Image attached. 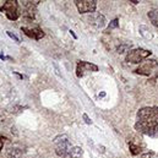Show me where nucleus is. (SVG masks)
Returning a JSON list of instances; mask_svg holds the SVG:
<instances>
[{"instance_id":"obj_1","label":"nucleus","mask_w":158,"mask_h":158,"mask_svg":"<svg viewBox=\"0 0 158 158\" xmlns=\"http://www.w3.org/2000/svg\"><path fill=\"white\" fill-rule=\"evenodd\" d=\"M135 129L147 136H158V108L146 107L139 110Z\"/></svg>"},{"instance_id":"obj_2","label":"nucleus","mask_w":158,"mask_h":158,"mask_svg":"<svg viewBox=\"0 0 158 158\" xmlns=\"http://www.w3.org/2000/svg\"><path fill=\"white\" fill-rule=\"evenodd\" d=\"M54 142L56 143V147H55V153L59 156V157L63 158H69L70 157V152H71V143L70 141L68 140V136L63 135V136H58L55 137Z\"/></svg>"},{"instance_id":"obj_3","label":"nucleus","mask_w":158,"mask_h":158,"mask_svg":"<svg viewBox=\"0 0 158 158\" xmlns=\"http://www.w3.org/2000/svg\"><path fill=\"white\" fill-rule=\"evenodd\" d=\"M0 10L5 12L6 17L9 20L16 21L20 17V11H19V4L16 0H6L2 1V4L0 5Z\"/></svg>"},{"instance_id":"obj_4","label":"nucleus","mask_w":158,"mask_h":158,"mask_svg":"<svg viewBox=\"0 0 158 158\" xmlns=\"http://www.w3.org/2000/svg\"><path fill=\"white\" fill-rule=\"evenodd\" d=\"M151 55V50L147 49H142V48H137V49H132L126 54L125 60L127 63H132V64H139L140 61H142L143 59H146L147 56Z\"/></svg>"},{"instance_id":"obj_5","label":"nucleus","mask_w":158,"mask_h":158,"mask_svg":"<svg viewBox=\"0 0 158 158\" xmlns=\"http://www.w3.org/2000/svg\"><path fill=\"white\" fill-rule=\"evenodd\" d=\"M75 5L81 14H91L94 12L97 7L96 0H75Z\"/></svg>"},{"instance_id":"obj_6","label":"nucleus","mask_w":158,"mask_h":158,"mask_svg":"<svg viewBox=\"0 0 158 158\" xmlns=\"http://www.w3.org/2000/svg\"><path fill=\"white\" fill-rule=\"evenodd\" d=\"M98 71V66L91 64L88 61H79L76 66V75L77 77H83L87 73H96Z\"/></svg>"},{"instance_id":"obj_7","label":"nucleus","mask_w":158,"mask_h":158,"mask_svg":"<svg viewBox=\"0 0 158 158\" xmlns=\"http://www.w3.org/2000/svg\"><path fill=\"white\" fill-rule=\"evenodd\" d=\"M156 66H157V61H156L155 59L147 60L142 66H140V68L136 69V74H139V75H145V76H150V75L152 74V70H153Z\"/></svg>"},{"instance_id":"obj_8","label":"nucleus","mask_w":158,"mask_h":158,"mask_svg":"<svg viewBox=\"0 0 158 158\" xmlns=\"http://www.w3.org/2000/svg\"><path fill=\"white\" fill-rule=\"evenodd\" d=\"M21 31L30 38H33L36 40H40L44 37V32L38 28V27H35V28H27V27H22Z\"/></svg>"},{"instance_id":"obj_9","label":"nucleus","mask_w":158,"mask_h":158,"mask_svg":"<svg viewBox=\"0 0 158 158\" xmlns=\"http://www.w3.org/2000/svg\"><path fill=\"white\" fill-rule=\"evenodd\" d=\"M88 21H89L91 25H93V26L97 27V28H103V27L106 26V23H107L106 17H104L103 15H99V14H97V15H94V16H91Z\"/></svg>"},{"instance_id":"obj_10","label":"nucleus","mask_w":158,"mask_h":158,"mask_svg":"<svg viewBox=\"0 0 158 158\" xmlns=\"http://www.w3.org/2000/svg\"><path fill=\"white\" fill-rule=\"evenodd\" d=\"M6 157L7 158H21L22 157V151L20 148H15V147H10L6 151Z\"/></svg>"},{"instance_id":"obj_11","label":"nucleus","mask_w":158,"mask_h":158,"mask_svg":"<svg viewBox=\"0 0 158 158\" xmlns=\"http://www.w3.org/2000/svg\"><path fill=\"white\" fill-rule=\"evenodd\" d=\"M148 17L152 21V23L158 28V10H151L148 12Z\"/></svg>"},{"instance_id":"obj_12","label":"nucleus","mask_w":158,"mask_h":158,"mask_svg":"<svg viewBox=\"0 0 158 158\" xmlns=\"http://www.w3.org/2000/svg\"><path fill=\"white\" fill-rule=\"evenodd\" d=\"M82 156V148L81 147H73L71 148V152H70V157L73 158H80Z\"/></svg>"},{"instance_id":"obj_13","label":"nucleus","mask_w":158,"mask_h":158,"mask_svg":"<svg viewBox=\"0 0 158 158\" xmlns=\"http://www.w3.org/2000/svg\"><path fill=\"white\" fill-rule=\"evenodd\" d=\"M130 48H131V44H120L118 48H117V53L121 54L124 52H130Z\"/></svg>"},{"instance_id":"obj_14","label":"nucleus","mask_w":158,"mask_h":158,"mask_svg":"<svg viewBox=\"0 0 158 158\" xmlns=\"http://www.w3.org/2000/svg\"><path fill=\"white\" fill-rule=\"evenodd\" d=\"M129 148H130V152H131L134 156H136V155L140 153V147L136 146V145H134V143H129Z\"/></svg>"},{"instance_id":"obj_15","label":"nucleus","mask_w":158,"mask_h":158,"mask_svg":"<svg viewBox=\"0 0 158 158\" xmlns=\"http://www.w3.org/2000/svg\"><path fill=\"white\" fill-rule=\"evenodd\" d=\"M118 25H119V20H118V19H114V20H113V21L109 23V30L118 27Z\"/></svg>"},{"instance_id":"obj_16","label":"nucleus","mask_w":158,"mask_h":158,"mask_svg":"<svg viewBox=\"0 0 158 158\" xmlns=\"http://www.w3.org/2000/svg\"><path fill=\"white\" fill-rule=\"evenodd\" d=\"M6 35H7V36H9L10 38H12V40H15L16 43H19V42H20V40H19V37H17V36H15V35H14L12 32H10V31H6Z\"/></svg>"},{"instance_id":"obj_17","label":"nucleus","mask_w":158,"mask_h":158,"mask_svg":"<svg viewBox=\"0 0 158 158\" xmlns=\"http://www.w3.org/2000/svg\"><path fill=\"white\" fill-rule=\"evenodd\" d=\"M5 140H6V137L2 136V135H0V151H1L2 147H4V142H5Z\"/></svg>"},{"instance_id":"obj_18","label":"nucleus","mask_w":158,"mask_h":158,"mask_svg":"<svg viewBox=\"0 0 158 158\" xmlns=\"http://www.w3.org/2000/svg\"><path fill=\"white\" fill-rule=\"evenodd\" d=\"M83 119H85V123H86V124H88V125L92 124V120H89V118L87 117V114H83Z\"/></svg>"},{"instance_id":"obj_19","label":"nucleus","mask_w":158,"mask_h":158,"mask_svg":"<svg viewBox=\"0 0 158 158\" xmlns=\"http://www.w3.org/2000/svg\"><path fill=\"white\" fill-rule=\"evenodd\" d=\"M14 74H15V75H16V76H17V77H19V79H25V76H23V75H20V74H17V73H14Z\"/></svg>"},{"instance_id":"obj_20","label":"nucleus","mask_w":158,"mask_h":158,"mask_svg":"<svg viewBox=\"0 0 158 158\" xmlns=\"http://www.w3.org/2000/svg\"><path fill=\"white\" fill-rule=\"evenodd\" d=\"M70 35H71V36H73V37H74V38H75V40H76V38H77V37H76V35H75V33H74V31H70Z\"/></svg>"},{"instance_id":"obj_21","label":"nucleus","mask_w":158,"mask_h":158,"mask_svg":"<svg viewBox=\"0 0 158 158\" xmlns=\"http://www.w3.org/2000/svg\"><path fill=\"white\" fill-rule=\"evenodd\" d=\"M141 158H152V157H151L150 155H143V156H142Z\"/></svg>"},{"instance_id":"obj_22","label":"nucleus","mask_w":158,"mask_h":158,"mask_svg":"<svg viewBox=\"0 0 158 158\" xmlns=\"http://www.w3.org/2000/svg\"><path fill=\"white\" fill-rule=\"evenodd\" d=\"M106 96V93L104 92H102V93H99V97H104Z\"/></svg>"}]
</instances>
